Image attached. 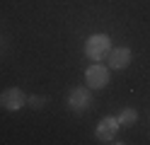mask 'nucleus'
<instances>
[{"label":"nucleus","instance_id":"nucleus-6","mask_svg":"<svg viewBox=\"0 0 150 145\" xmlns=\"http://www.w3.org/2000/svg\"><path fill=\"white\" fill-rule=\"evenodd\" d=\"M107 58H109L111 70H124V68H128V63L133 61V53H131L128 46H119V48H111Z\"/></svg>","mask_w":150,"mask_h":145},{"label":"nucleus","instance_id":"nucleus-4","mask_svg":"<svg viewBox=\"0 0 150 145\" xmlns=\"http://www.w3.org/2000/svg\"><path fill=\"white\" fill-rule=\"evenodd\" d=\"M85 82H87L90 90H104L107 82H109V68L99 65V63H92L85 70Z\"/></svg>","mask_w":150,"mask_h":145},{"label":"nucleus","instance_id":"nucleus-2","mask_svg":"<svg viewBox=\"0 0 150 145\" xmlns=\"http://www.w3.org/2000/svg\"><path fill=\"white\" fill-rule=\"evenodd\" d=\"M90 104H92L90 87H75V90H70V94H68V109L70 111L82 114V111L90 109Z\"/></svg>","mask_w":150,"mask_h":145},{"label":"nucleus","instance_id":"nucleus-3","mask_svg":"<svg viewBox=\"0 0 150 145\" xmlns=\"http://www.w3.org/2000/svg\"><path fill=\"white\" fill-rule=\"evenodd\" d=\"M24 104H27V94L20 87H7V90L0 92V106L7 111H20Z\"/></svg>","mask_w":150,"mask_h":145},{"label":"nucleus","instance_id":"nucleus-1","mask_svg":"<svg viewBox=\"0 0 150 145\" xmlns=\"http://www.w3.org/2000/svg\"><path fill=\"white\" fill-rule=\"evenodd\" d=\"M111 51V39L107 34H92L85 41V56L92 63H102Z\"/></svg>","mask_w":150,"mask_h":145},{"label":"nucleus","instance_id":"nucleus-5","mask_svg":"<svg viewBox=\"0 0 150 145\" xmlns=\"http://www.w3.org/2000/svg\"><path fill=\"white\" fill-rule=\"evenodd\" d=\"M119 128H121V126H119V119H114V116H107V119H102V121L97 123L95 135H97L99 143H119V140H116Z\"/></svg>","mask_w":150,"mask_h":145},{"label":"nucleus","instance_id":"nucleus-8","mask_svg":"<svg viewBox=\"0 0 150 145\" xmlns=\"http://www.w3.org/2000/svg\"><path fill=\"white\" fill-rule=\"evenodd\" d=\"M46 102H49V99H46V97H27V106H32V109H44V106H46Z\"/></svg>","mask_w":150,"mask_h":145},{"label":"nucleus","instance_id":"nucleus-7","mask_svg":"<svg viewBox=\"0 0 150 145\" xmlns=\"http://www.w3.org/2000/svg\"><path fill=\"white\" fill-rule=\"evenodd\" d=\"M119 126H133L136 121H138V111L136 109H131V106H126V109H121L119 111Z\"/></svg>","mask_w":150,"mask_h":145}]
</instances>
